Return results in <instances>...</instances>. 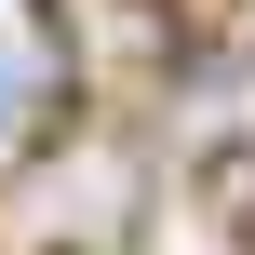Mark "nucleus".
Wrapping results in <instances>:
<instances>
[{
    "instance_id": "1",
    "label": "nucleus",
    "mask_w": 255,
    "mask_h": 255,
    "mask_svg": "<svg viewBox=\"0 0 255 255\" xmlns=\"http://www.w3.org/2000/svg\"><path fill=\"white\" fill-rule=\"evenodd\" d=\"M0 121H13V67H0Z\"/></svg>"
}]
</instances>
